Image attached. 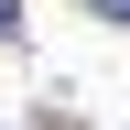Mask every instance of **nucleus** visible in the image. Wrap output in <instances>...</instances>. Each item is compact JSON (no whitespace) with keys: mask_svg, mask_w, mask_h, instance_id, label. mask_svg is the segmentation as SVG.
<instances>
[{"mask_svg":"<svg viewBox=\"0 0 130 130\" xmlns=\"http://www.w3.org/2000/svg\"><path fill=\"white\" fill-rule=\"evenodd\" d=\"M87 11H98V22H130V0H87Z\"/></svg>","mask_w":130,"mask_h":130,"instance_id":"f257e3e1","label":"nucleus"},{"mask_svg":"<svg viewBox=\"0 0 130 130\" xmlns=\"http://www.w3.org/2000/svg\"><path fill=\"white\" fill-rule=\"evenodd\" d=\"M11 11H22V0H0V32H11Z\"/></svg>","mask_w":130,"mask_h":130,"instance_id":"f03ea898","label":"nucleus"}]
</instances>
